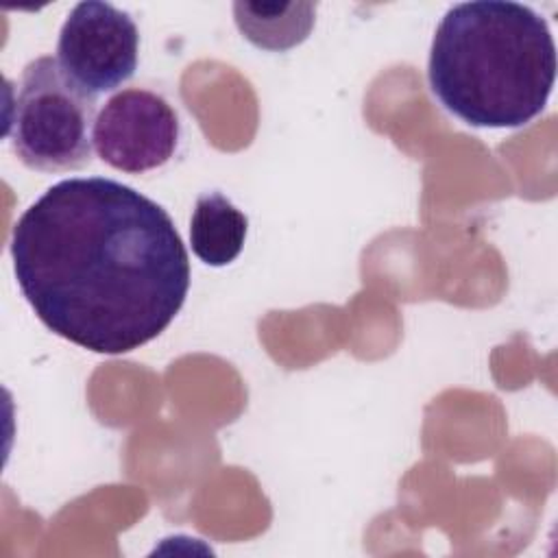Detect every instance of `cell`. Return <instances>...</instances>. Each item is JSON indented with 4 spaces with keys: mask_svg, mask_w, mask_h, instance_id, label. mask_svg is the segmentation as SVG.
I'll return each instance as SVG.
<instances>
[{
    "mask_svg": "<svg viewBox=\"0 0 558 558\" xmlns=\"http://www.w3.org/2000/svg\"><path fill=\"white\" fill-rule=\"evenodd\" d=\"M556 78L547 20L527 4L475 0L440 20L427 63L434 98L475 129H519L545 109Z\"/></svg>",
    "mask_w": 558,
    "mask_h": 558,
    "instance_id": "2",
    "label": "cell"
},
{
    "mask_svg": "<svg viewBox=\"0 0 558 558\" xmlns=\"http://www.w3.org/2000/svg\"><path fill=\"white\" fill-rule=\"evenodd\" d=\"M179 144V118L150 89L116 92L94 124V150L111 168L142 174L170 161Z\"/></svg>",
    "mask_w": 558,
    "mask_h": 558,
    "instance_id": "5",
    "label": "cell"
},
{
    "mask_svg": "<svg viewBox=\"0 0 558 558\" xmlns=\"http://www.w3.org/2000/svg\"><path fill=\"white\" fill-rule=\"evenodd\" d=\"M96 96L76 85L54 57L31 61L7 107L4 137L37 172H70L92 163Z\"/></svg>",
    "mask_w": 558,
    "mask_h": 558,
    "instance_id": "3",
    "label": "cell"
},
{
    "mask_svg": "<svg viewBox=\"0 0 558 558\" xmlns=\"http://www.w3.org/2000/svg\"><path fill=\"white\" fill-rule=\"evenodd\" d=\"M137 54L140 33L133 17L100 0L78 2L57 41L61 70L94 96L126 83L135 74Z\"/></svg>",
    "mask_w": 558,
    "mask_h": 558,
    "instance_id": "4",
    "label": "cell"
},
{
    "mask_svg": "<svg viewBox=\"0 0 558 558\" xmlns=\"http://www.w3.org/2000/svg\"><path fill=\"white\" fill-rule=\"evenodd\" d=\"M248 218L220 192H203L190 216L192 253L207 266L231 264L246 240Z\"/></svg>",
    "mask_w": 558,
    "mask_h": 558,
    "instance_id": "6",
    "label": "cell"
},
{
    "mask_svg": "<svg viewBox=\"0 0 558 558\" xmlns=\"http://www.w3.org/2000/svg\"><path fill=\"white\" fill-rule=\"evenodd\" d=\"M240 33L257 48L286 52L303 44L316 22V2H233Z\"/></svg>",
    "mask_w": 558,
    "mask_h": 558,
    "instance_id": "7",
    "label": "cell"
},
{
    "mask_svg": "<svg viewBox=\"0 0 558 558\" xmlns=\"http://www.w3.org/2000/svg\"><path fill=\"white\" fill-rule=\"evenodd\" d=\"M15 281L57 336L120 355L155 340L190 290V259L168 211L107 177L50 185L13 225Z\"/></svg>",
    "mask_w": 558,
    "mask_h": 558,
    "instance_id": "1",
    "label": "cell"
}]
</instances>
